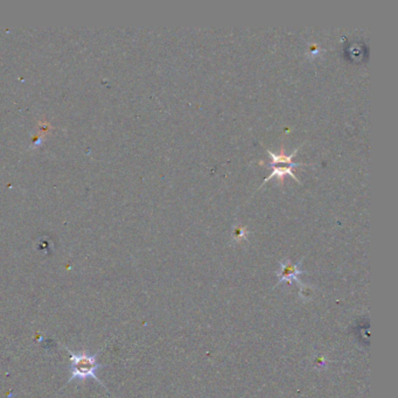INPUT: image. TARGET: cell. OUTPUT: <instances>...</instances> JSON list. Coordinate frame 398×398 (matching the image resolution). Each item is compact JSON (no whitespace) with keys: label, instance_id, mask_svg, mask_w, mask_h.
<instances>
[{"label":"cell","instance_id":"2","mask_svg":"<svg viewBox=\"0 0 398 398\" xmlns=\"http://www.w3.org/2000/svg\"><path fill=\"white\" fill-rule=\"evenodd\" d=\"M70 354V362H71V377L69 381L72 380H85L86 377H92L93 380L98 381L96 376V370L98 369L99 365L96 361L97 355H88L85 352L72 353L67 349Z\"/></svg>","mask_w":398,"mask_h":398},{"label":"cell","instance_id":"1","mask_svg":"<svg viewBox=\"0 0 398 398\" xmlns=\"http://www.w3.org/2000/svg\"><path fill=\"white\" fill-rule=\"evenodd\" d=\"M266 153L270 154V157H271V162H269L270 167L272 168V173L270 174L268 178L264 179V182L262 183L263 187L265 185L266 182L269 181V180H271L273 178H277L279 180V183L280 185H283L284 183V179H285L286 175H291V178L296 180L297 182H300L299 180L296 175H294L293 173V169L296 167H299V166H309V164H304V162H294L293 161V158L294 155L298 153V151H299V147H297L296 150H294L292 153L291 154H286L285 153V148H284V144L282 145V148H280V153L276 154L271 152L270 150L266 148Z\"/></svg>","mask_w":398,"mask_h":398},{"label":"cell","instance_id":"3","mask_svg":"<svg viewBox=\"0 0 398 398\" xmlns=\"http://www.w3.org/2000/svg\"><path fill=\"white\" fill-rule=\"evenodd\" d=\"M323 51H325V49H323V48L318 46L317 43H310L309 51H307V56H309L310 58H314V57H317L319 54L323 53Z\"/></svg>","mask_w":398,"mask_h":398},{"label":"cell","instance_id":"4","mask_svg":"<svg viewBox=\"0 0 398 398\" xmlns=\"http://www.w3.org/2000/svg\"><path fill=\"white\" fill-rule=\"evenodd\" d=\"M247 234H248L247 228H244V227H236V228H235L234 236H235V238H236V240L241 241L242 238L247 237Z\"/></svg>","mask_w":398,"mask_h":398}]
</instances>
